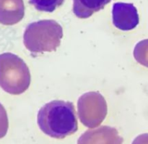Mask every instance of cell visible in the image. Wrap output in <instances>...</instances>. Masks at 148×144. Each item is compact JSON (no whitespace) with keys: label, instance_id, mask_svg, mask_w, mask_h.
<instances>
[{"label":"cell","instance_id":"cell-11","mask_svg":"<svg viewBox=\"0 0 148 144\" xmlns=\"http://www.w3.org/2000/svg\"><path fill=\"white\" fill-rule=\"evenodd\" d=\"M9 127L7 113L4 106L0 103V139L6 136Z\"/></svg>","mask_w":148,"mask_h":144},{"label":"cell","instance_id":"cell-12","mask_svg":"<svg viewBox=\"0 0 148 144\" xmlns=\"http://www.w3.org/2000/svg\"><path fill=\"white\" fill-rule=\"evenodd\" d=\"M132 144H148V133L141 134L136 137Z\"/></svg>","mask_w":148,"mask_h":144},{"label":"cell","instance_id":"cell-5","mask_svg":"<svg viewBox=\"0 0 148 144\" xmlns=\"http://www.w3.org/2000/svg\"><path fill=\"white\" fill-rule=\"evenodd\" d=\"M113 24L124 31L135 28L140 23L138 12L131 3H114L112 9Z\"/></svg>","mask_w":148,"mask_h":144},{"label":"cell","instance_id":"cell-7","mask_svg":"<svg viewBox=\"0 0 148 144\" xmlns=\"http://www.w3.org/2000/svg\"><path fill=\"white\" fill-rule=\"evenodd\" d=\"M25 15L23 0H0V23L12 25L18 23Z\"/></svg>","mask_w":148,"mask_h":144},{"label":"cell","instance_id":"cell-10","mask_svg":"<svg viewBox=\"0 0 148 144\" xmlns=\"http://www.w3.org/2000/svg\"><path fill=\"white\" fill-rule=\"evenodd\" d=\"M134 57L138 63L148 68V39L140 41L136 44Z\"/></svg>","mask_w":148,"mask_h":144},{"label":"cell","instance_id":"cell-2","mask_svg":"<svg viewBox=\"0 0 148 144\" xmlns=\"http://www.w3.org/2000/svg\"><path fill=\"white\" fill-rule=\"evenodd\" d=\"M63 29L53 20H43L30 23L23 36L25 46L32 54L51 52L60 46Z\"/></svg>","mask_w":148,"mask_h":144},{"label":"cell","instance_id":"cell-6","mask_svg":"<svg viewBox=\"0 0 148 144\" xmlns=\"http://www.w3.org/2000/svg\"><path fill=\"white\" fill-rule=\"evenodd\" d=\"M123 141L116 129L101 126L85 132L78 139L77 144H122Z\"/></svg>","mask_w":148,"mask_h":144},{"label":"cell","instance_id":"cell-9","mask_svg":"<svg viewBox=\"0 0 148 144\" xmlns=\"http://www.w3.org/2000/svg\"><path fill=\"white\" fill-rule=\"evenodd\" d=\"M29 2L38 11L52 12L64 2V0H29Z\"/></svg>","mask_w":148,"mask_h":144},{"label":"cell","instance_id":"cell-4","mask_svg":"<svg viewBox=\"0 0 148 144\" xmlns=\"http://www.w3.org/2000/svg\"><path fill=\"white\" fill-rule=\"evenodd\" d=\"M77 109L81 123L90 128L100 125L108 112L106 101L98 92H88L81 96L78 100Z\"/></svg>","mask_w":148,"mask_h":144},{"label":"cell","instance_id":"cell-8","mask_svg":"<svg viewBox=\"0 0 148 144\" xmlns=\"http://www.w3.org/2000/svg\"><path fill=\"white\" fill-rule=\"evenodd\" d=\"M112 0H73V12L77 17L86 19L103 10Z\"/></svg>","mask_w":148,"mask_h":144},{"label":"cell","instance_id":"cell-3","mask_svg":"<svg viewBox=\"0 0 148 144\" xmlns=\"http://www.w3.org/2000/svg\"><path fill=\"white\" fill-rule=\"evenodd\" d=\"M30 84V70L23 59L10 52L0 54V87L5 92L20 95Z\"/></svg>","mask_w":148,"mask_h":144},{"label":"cell","instance_id":"cell-1","mask_svg":"<svg viewBox=\"0 0 148 144\" xmlns=\"http://www.w3.org/2000/svg\"><path fill=\"white\" fill-rule=\"evenodd\" d=\"M37 123L43 133L62 139L78 129L75 106L70 101L54 100L45 104L38 113Z\"/></svg>","mask_w":148,"mask_h":144}]
</instances>
